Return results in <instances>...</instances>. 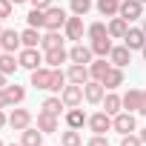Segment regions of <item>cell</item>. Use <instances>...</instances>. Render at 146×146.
I'll use <instances>...</instances> for the list:
<instances>
[{"instance_id":"cell-52","label":"cell","mask_w":146,"mask_h":146,"mask_svg":"<svg viewBox=\"0 0 146 146\" xmlns=\"http://www.w3.org/2000/svg\"><path fill=\"white\" fill-rule=\"evenodd\" d=\"M0 146H6V143H3V140H0Z\"/></svg>"},{"instance_id":"cell-39","label":"cell","mask_w":146,"mask_h":146,"mask_svg":"<svg viewBox=\"0 0 146 146\" xmlns=\"http://www.w3.org/2000/svg\"><path fill=\"white\" fill-rule=\"evenodd\" d=\"M86 146H109V140H106V135H92L86 140Z\"/></svg>"},{"instance_id":"cell-40","label":"cell","mask_w":146,"mask_h":146,"mask_svg":"<svg viewBox=\"0 0 146 146\" xmlns=\"http://www.w3.org/2000/svg\"><path fill=\"white\" fill-rule=\"evenodd\" d=\"M29 3H32V9H49L52 0H29Z\"/></svg>"},{"instance_id":"cell-41","label":"cell","mask_w":146,"mask_h":146,"mask_svg":"<svg viewBox=\"0 0 146 146\" xmlns=\"http://www.w3.org/2000/svg\"><path fill=\"white\" fill-rule=\"evenodd\" d=\"M12 103H9V98H6V92L3 89H0V109H9Z\"/></svg>"},{"instance_id":"cell-49","label":"cell","mask_w":146,"mask_h":146,"mask_svg":"<svg viewBox=\"0 0 146 146\" xmlns=\"http://www.w3.org/2000/svg\"><path fill=\"white\" fill-rule=\"evenodd\" d=\"M140 29H143V32H146V20H143V26H140Z\"/></svg>"},{"instance_id":"cell-37","label":"cell","mask_w":146,"mask_h":146,"mask_svg":"<svg viewBox=\"0 0 146 146\" xmlns=\"http://www.w3.org/2000/svg\"><path fill=\"white\" fill-rule=\"evenodd\" d=\"M12 12H15V3H12V0H0V20L12 17Z\"/></svg>"},{"instance_id":"cell-30","label":"cell","mask_w":146,"mask_h":146,"mask_svg":"<svg viewBox=\"0 0 146 146\" xmlns=\"http://www.w3.org/2000/svg\"><path fill=\"white\" fill-rule=\"evenodd\" d=\"M43 112H49V115H63L66 112V103H63V98L60 95H52V98H46L43 100V106H40Z\"/></svg>"},{"instance_id":"cell-46","label":"cell","mask_w":146,"mask_h":146,"mask_svg":"<svg viewBox=\"0 0 146 146\" xmlns=\"http://www.w3.org/2000/svg\"><path fill=\"white\" fill-rule=\"evenodd\" d=\"M12 3H15V6H20V3H29V0H12Z\"/></svg>"},{"instance_id":"cell-9","label":"cell","mask_w":146,"mask_h":146,"mask_svg":"<svg viewBox=\"0 0 146 146\" xmlns=\"http://www.w3.org/2000/svg\"><path fill=\"white\" fill-rule=\"evenodd\" d=\"M69 60H72V63H83V66H89V63L95 60V52H92V46L75 43V46L69 49Z\"/></svg>"},{"instance_id":"cell-13","label":"cell","mask_w":146,"mask_h":146,"mask_svg":"<svg viewBox=\"0 0 146 146\" xmlns=\"http://www.w3.org/2000/svg\"><path fill=\"white\" fill-rule=\"evenodd\" d=\"M66 78H69V83H78V86H83L86 80H92L89 66H83V63H72L69 72H66Z\"/></svg>"},{"instance_id":"cell-44","label":"cell","mask_w":146,"mask_h":146,"mask_svg":"<svg viewBox=\"0 0 146 146\" xmlns=\"http://www.w3.org/2000/svg\"><path fill=\"white\" fill-rule=\"evenodd\" d=\"M137 137H140V140H143V146H146V126H143V129L137 132Z\"/></svg>"},{"instance_id":"cell-19","label":"cell","mask_w":146,"mask_h":146,"mask_svg":"<svg viewBox=\"0 0 146 146\" xmlns=\"http://www.w3.org/2000/svg\"><path fill=\"white\" fill-rule=\"evenodd\" d=\"M20 40H23V49H40V40H43V35H40V29H32V26H26V29L20 32Z\"/></svg>"},{"instance_id":"cell-48","label":"cell","mask_w":146,"mask_h":146,"mask_svg":"<svg viewBox=\"0 0 146 146\" xmlns=\"http://www.w3.org/2000/svg\"><path fill=\"white\" fill-rule=\"evenodd\" d=\"M9 146H23V143H9Z\"/></svg>"},{"instance_id":"cell-26","label":"cell","mask_w":146,"mask_h":146,"mask_svg":"<svg viewBox=\"0 0 146 146\" xmlns=\"http://www.w3.org/2000/svg\"><path fill=\"white\" fill-rule=\"evenodd\" d=\"M20 135H23V137H20V143H23V146H43V132H40V129L26 126Z\"/></svg>"},{"instance_id":"cell-3","label":"cell","mask_w":146,"mask_h":146,"mask_svg":"<svg viewBox=\"0 0 146 146\" xmlns=\"http://www.w3.org/2000/svg\"><path fill=\"white\" fill-rule=\"evenodd\" d=\"M17 60H20V69H29V72H35V69H40L46 63L43 54H40V49H20Z\"/></svg>"},{"instance_id":"cell-50","label":"cell","mask_w":146,"mask_h":146,"mask_svg":"<svg viewBox=\"0 0 146 146\" xmlns=\"http://www.w3.org/2000/svg\"><path fill=\"white\" fill-rule=\"evenodd\" d=\"M0 32H3V20H0Z\"/></svg>"},{"instance_id":"cell-35","label":"cell","mask_w":146,"mask_h":146,"mask_svg":"<svg viewBox=\"0 0 146 146\" xmlns=\"http://www.w3.org/2000/svg\"><path fill=\"white\" fill-rule=\"evenodd\" d=\"M69 9H72V15L86 17V15H89V9H92V0H69Z\"/></svg>"},{"instance_id":"cell-12","label":"cell","mask_w":146,"mask_h":146,"mask_svg":"<svg viewBox=\"0 0 146 146\" xmlns=\"http://www.w3.org/2000/svg\"><path fill=\"white\" fill-rule=\"evenodd\" d=\"M117 15L132 23V20H137V17L143 15V3H140V0H120V12H117Z\"/></svg>"},{"instance_id":"cell-43","label":"cell","mask_w":146,"mask_h":146,"mask_svg":"<svg viewBox=\"0 0 146 146\" xmlns=\"http://www.w3.org/2000/svg\"><path fill=\"white\" fill-rule=\"evenodd\" d=\"M3 126H9V115H6L3 109H0V129H3Z\"/></svg>"},{"instance_id":"cell-2","label":"cell","mask_w":146,"mask_h":146,"mask_svg":"<svg viewBox=\"0 0 146 146\" xmlns=\"http://www.w3.org/2000/svg\"><path fill=\"white\" fill-rule=\"evenodd\" d=\"M66 20H69V17H66V9H63V6H49V9H46V26H43V29H46V32H60V29L66 26Z\"/></svg>"},{"instance_id":"cell-29","label":"cell","mask_w":146,"mask_h":146,"mask_svg":"<svg viewBox=\"0 0 146 146\" xmlns=\"http://www.w3.org/2000/svg\"><path fill=\"white\" fill-rule=\"evenodd\" d=\"M3 92H6V98H9V103H12V106H20V103L26 100V89H23V86H17V83H6V89H3Z\"/></svg>"},{"instance_id":"cell-23","label":"cell","mask_w":146,"mask_h":146,"mask_svg":"<svg viewBox=\"0 0 146 146\" xmlns=\"http://www.w3.org/2000/svg\"><path fill=\"white\" fill-rule=\"evenodd\" d=\"M140 98H143V89H129L120 100H123V112H137L140 109Z\"/></svg>"},{"instance_id":"cell-20","label":"cell","mask_w":146,"mask_h":146,"mask_svg":"<svg viewBox=\"0 0 146 146\" xmlns=\"http://www.w3.org/2000/svg\"><path fill=\"white\" fill-rule=\"evenodd\" d=\"M20 69V60H17V54L15 52H3L0 54V72L9 78V75H15V72Z\"/></svg>"},{"instance_id":"cell-32","label":"cell","mask_w":146,"mask_h":146,"mask_svg":"<svg viewBox=\"0 0 146 146\" xmlns=\"http://www.w3.org/2000/svg\"><path fill=\"white\" fill-rule=\"evenodd\" d=\"M60 146H83V132L80 129H66L60 135Z\"/></svg>"},{"instance_id":"cell-33","label":"cell","mask_w":146,"mask_h":146,"mask_svg":"<svg viewBox=\"0 0 146 146\" xmlns=\"http://www.w3.org/2000/svg\"><path fill=\"white\" fill-rule=\"evenodd\" d=\"M66 83H69V78H66V72H63V69H52V86H49V92L60 95V92L66 89Z\"/></svg>"},{"instance_id":"cell-15","label":"cell","mask_w":146,"mask_h":146,"mask_svg":"<svg viewBox=\"0 0 146 146\" xmlns=\"http://www.w3.org/2000/svg\"><path fill=\"white\" fill-rule=\"evenodd\" d=\"M37 129L43 132V135H54L57 129H60V123H57V115H49V112H37Z\"/></svg>"},{"instance_id":"cell-21","label":"cell","mask_w":146,"mask_h":146,"mask_svg":"<svg viewBox=\"0 0 146 146\" xmlns=\"http://www.w3.org/2000/svg\"><path fill=\"white\" fill-rule=\"evenodd\" d=\"M100 83L106 86V92H115L117 86H123V69H117V66H112V69L106 72V78H103Z\"/></svg>"},{"instance_id":"cell-10","label":"cell","mask_w":146,"mask_h":146,"mask_svg":"<svg viewBox=\"0 0 146 146\" xmlns=\"http://www.w3.org/2000/svg\"><path fill=\"white\" fill-rule=\"evenodd\" d=\"M0 46H3V52H20V49H23L20 32H15V29H3V32H0Z\"/></svg>"},{"instance_id":"cell-47","label":"cell","mask_w":146,"mask_h":146,"mask_svg":"<svg viewBox=\"0 0 146 146\" xmlns=\"http://www.w3.org/2000/svg\"><path fill=\"white\" fill-rule=\"evenodd\" d=\"M140 54H143V60H146V46H143V49H140Z\"/></svg>"},{"instance_id":"cell-14","label":"cell","mask_w":146,"mask_h":146,"mask_svg":"<svg viewBox=\"0 0 146 146\" xmlns=\"http://www.w3.org/2000/svg\"><path fill=\"white\" fill-rule=\"evenodd\" d=\"M106 26H109V37H112V40H123L126 32H129V20L120 17V15H117V17H109Z\"/></svg>"},{"instance_id":"cell-5","label":"cell","mask_w":146,"mask_h":146,"mask_svg":"<svg viewBox=\"0 0 146 146\" xmlns=\"http://www.w3.org/2000/svg\"><path fill=\"white\" fill-rule=\"evenodd\" d=\"M103 95H106V86L100 83V80H86L83 83V100L86 103H103Z\"/></svg>"},{"instance_id":"cell-42","label":"cell","mask_w":146,"mask_h":146,"mask_svg":"<svg viewBox=\"0 0 146 146\" xmlns=\"http://www.w3.org/2000/svg\"><path fill=\"white\" fill-rule=\"evenodd\" d=\"M137 115L146 117V89H143V98H140V109H137Z\"/></svg>"},{"instance_id":"cell-18","label":"cell","mask_w":146,"mask_h":146,"mask_svg":"<svg viewBox=\"0 0 146 146\" xmlns=\"http://www.w3.org/2000/svg\"><path fill=\"white\" fill-rule=\"evenodd\" d=\"M86 123H89V117H86V112H83L80 106L66 109V126H69V129H83Z\"/></svg>"},{"instance_id":"cell-31","label":"cell","mask_w":146,"mask_h":146,"mask_svg":"<svg viewBox=\"0 0 146 146\" xmlns=\"http://www.w3.org/2000/svg\"><path fill=\"white\" fill-rule=\"evenodd\" d=\"M89 46H92V52H95L98 57H109V52H112V46H115V43H112V37L106 35V37H98V40H92Z\"/></svg>"},{"instance_id":"cell-38","label":"cell","mask_w":146,"mask_h":146,"mask_svg":"<svg viewBox=\"0 0 146 146\" xmlns=\"http://www.w3.org/2000/svg\"><path fill=\"white\" fill-rule=\"evenodd\" d=\"M120 146H143V140L137 135H120Z\"/></svg>"},{"instance_id":"cell-6","label":"cell","mask_w":146,"mask_h":146,"mask_svg":"<svg viewBox=\"0 0 146 146\" xmlns=\"http://www.w3.org/2000/svg\"><path fill=\"white\" fill-rule=\"evenodd\" d=\"M109 63H112V66H117V69H126V66L132 63V49H129L126 43L112 46V52H109Z\"/></svg>"},{"instance_id":"cell-25","label":"cell","mask_w":146,"mask_h":146,"mask_svg":"<svg viewBox=\"0 0 146 146\" xmlns=\"http://www.w3.org/2000/svg\"><path fill=\"white\" fill-rule=\"evenodd\" d=\"M43 60L49 63V69H60V63L69 60V52L66 49H52V52H43Z\"/></svg>"},{"instance_id":"cell-51","label":"cell","mask_w":146,"mask_h":146,"mask_svg":"<svg viewBox=\"0 0 146 146\" xmlns=\"http://www.w3.org/2000/svg\"><path fill=\"white\" fill-rule=\"evenodd\" d=\"M0 54H3V46H0Z\"/></svg>"},{"instance_id":"cell-22","label":"cell","mask_w":146,"mask_h":146,"mask_svg":"<svg viewBox=\"0 0 146 146\" xmlns=\"http://www.w3.org/2000/svg\"><path fill=\"white\" fill-rule=\"evenodd\" d=\"M63 40H66V35H60V32H46V35H43V40H40V49H43V52L63 49Z\"/></svg>"},{"instance_id":"cell-28","label":"cell","mask_w":146,"mask_h":146,"mask_svg":"<svg viewBox=\"0 0 146 146\" xmlns=\"http://www.w3.org/2000/svg\"><path fill=\"white\" fill-rule=\"evenodd\" d=\"M109 69H112V63H106V57H98L89 63V75H92V80H103Z\"/></svg>"},{"instance_id":"cell-1","label":"cell","mask_w":146,"mask_h":146,"mask_svg":"<svg viewBox=\"0 0 146 146\" xmlns=\"http://www.w3.org/2000/svg\"><path fill=\"white\" fill-rule=\"evenodd\" d=\"M112 132H117V135H132V132H137L135 112H117V115L112 117Z\"/></svg>"},{"instance_id":"cell-17","label":"cell","mask_w":146,"mask_h":146,"mask_svg":"<svg viewBox=\"0 0 146 146\" xmlns=\"http://www.w3.org/2000/svg\"><path fill=\"white\" fill-rule=\"evenodd\" d=\"M32 86L49 92V86H52V69H49V66H40V69L32 72Z\"/></svg>"},{"instance_id":"cell-7","label":"cell","mask_w":146,"mask_h":146,"mask_svg":"<svg viewBox=\"0 0 146 146\" xmlns=\"http://www.w3.org/2000/svg\"><path fill=\"white\" fill-rule=\"evenodd\" d=\"M86 126L92 129V135H106V132H112V115H106V112H95V115L89 117Z\"/></svg>"},{"instance_id":"cell-8","label":"cell","mask_w":146,"mask_h":146,"mask_svg":"<svg viewBox=\"0 0 146 146\" xmlns=\"http://www.w3.org/2000/svg\"><path fill=\"white\" fill-rule=\"evenodd\" d=\"M60 98H63L66 109H75V106L83 103V86H78V83H66V89L60 92Z\"/></svg>"},{"instance_id":"cell-16","label":"cell","mask_w":146,"mask_h":146,"mask_svg":"<svg viewBox=\"0 0 146 146\" xmlns=\"http://www.w3.org/2000/svg\"><path fill=\"white\" fill-rule=\"evenodd\" d=\"M123 43H126L132 52H140V49L146 46V32H143V29H135V26H129V32H126Z\"/></svg>"},{"instance_id":"cell-11","label":"cell","mask_w":146,"mask_h":146,"mask_svg":"<svg viewBox=\"0 0 146 146\" xmlns=\"http://www.w3.org/2000/svg\"><path fill=\"white\" fill-rule=\"evenodd\" d=\"M9 126H12L15 132H23L26 126H32V112H29V109H12Z\"/></svg>"},{"instance_id":"cell-45","label":"cell","mask_w":146,"mask_h":146,"mask_svg":"<svg viewBox=\"0 0 146 146\" xmlns=\"http://www.w3.org/2000/svg\"><path fill=\"white\" fill-rule=\"evenodd\" d=\"M0 89H6V75L0 72Z\"/></svg>"},{"instance_id":"cell-4","label":"cell","mask_w":146,"mask_h":146,"mask_svg":"<svg viewBox=\"0 0 146 146\" xmlns=\"http://www.w3.org/2000/svg\"><path fill=\"white\" fill-rule=\"evenodd\" d=\"M83 32H86V26H83V17H80V15H72V17L66 20V26H63L66 40H75V43L83 40Z\"/></svg>"},{"instance_id":"cell-27","label":"cell","mask_w":146,"mask_h":146,"mask_svg":"<svg viewBox=\"0 0 146 146\" xmlns=\"http://www.w3.org/2000/svg\"><path fill=\"white\" fill-rule=\"evenodd\" d=\"M95 9L100 12V17H117V12H120V0H98Z\"/></svg>"},{"instance_id":"cell-36","label":"cell","mask_w":146,"mask_h":146,"mask_svg":"<svg viewBox=\"0 0 146 146\" xmlns=\"http://www.w3.org/2000/svg\"><path fill=\"white\" fill-rule=\"evenodd\" d=\"M106 35H109V26H106V23H100V20H98V23H92V26L86 29V37H89V40H98V37H106Z\"/></svg>"},{"instance_id":"cell-53","label":"cell","mask_w":146,"mask_h":146,"mask_svg":"<svg viewBox=\"0 0 146 146\" xmlns=\"http://www.w3.org/2000/svg\"><path fill=\"white\" fill-rule=\"evenodd\" d=\"M140 3H146V0H140Z\"/></svg>"},{"instance_id":"cell-34","label":"cell","mask_w":146,"mask_h":146,"mask_svg":"<svg viewBox=\"0 0 146 146\" xmlns=\"http://www.w3.org/2000/svg\"><path fill=\"white\" fill-rule=\"evenodd\" d=\"M26 26L43 29V26H46V9H32V12L26 15Z\"/></svg>"},{"instance_id":"cell-24","label":"cell","mask_w":146,"mask_h":146,"mask_svg":"<svg viewBox=\"0 0 146 146\" xmlns=\"http://www.w3.org/2000/svg\"><path fill=\"white\" fill-rule=\"evenodd\" d=\"M103 112L106 115H117V112H123V100H120V95H115V92H106L103 95Z\"/></svg>"}]
</instances>
